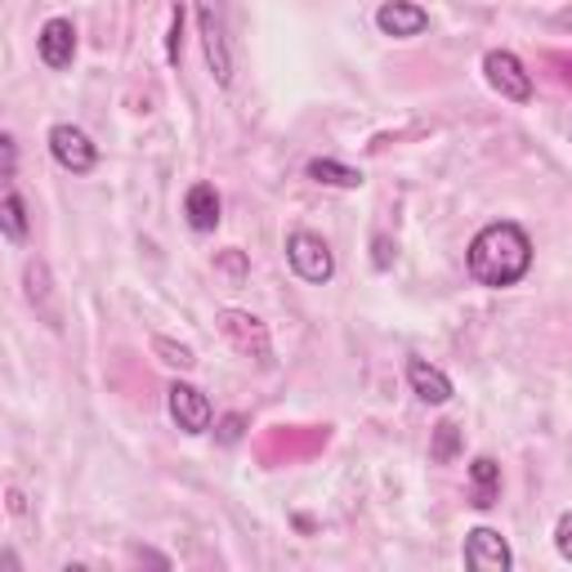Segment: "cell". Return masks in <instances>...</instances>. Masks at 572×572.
I'll return each instance as SVG.
<instances>
[{
    "mask_svg": "<svg viewBox=\"0 0 572 572\" xmlns=\"http://www.w3.org/2000/svg\"><path fill=\"white\" fill-rule=\"evenodd\" d=\"M483 72H488V86L501 99H510V103H528L532 99V77H528V68L510 50H488L483 54Z\"/></svg>",
    "mask_w": 572,
    "mask_h": 572,
    "instance_id": "52a82bcc",
    "label": "cell"
},
{
    "mask_svg": "<svg viewBox=\"0 0 572 572\" xmlns=\"http://www.w3.org/2000/svg\"><path fill=\"white\" fill-rule=\"evenodd\" d=\"M375 28L385 37H394V41H412V37H421L430 28V10L412 6V0H385V6L375 10Z\"/></svg>",
    "mask_w": 572,
    "mask_h": 572,
    "instance_id": "9c48e42d",
    "label": "cell"
},
{
    "mask_svg": "<svg viewBox=\"0 0 572 572\" xmlns=\"http://www.w3.org/2000/svg\"><path fill=\"white\" fill-rule=\"evenodd\" d=\"M165 408H170V421H174L183 434H207L211 421H215L211 399H207L198 385H188V380H174V385L165 390Z\"/></svg>",
    "mask_w": 572,
    "mask_h": 572,
    "instance_id": "5b68a950",
    "label": "cell"
},
{
    "mask_svg": "<svg viewBox=\"0 0 572 572\" xmlns=\"http://www.w3.org/2000/svg\"><path fill=\"white\" fill-rule=\"evenodd\" d=\"M14 170H19V143H14L6 130H0V183H10Z\"/></svg>",
    "mask_w": 572,
    "mask_h": 572,
    "instance_id": "d6986e66",
    "label": "cell"
},
{
    "mask_svg": "<svg viewBox=\"0 0 572 572\" xmlns=\"http://www.w3.org/2000/svg\"><path fill=\"white\" fill-rule=\"evenodd\" d=\"M198 6V28H202V50L215 86H233V37H229V6L224 0H193Z\"/></svg>",
    "mask_w": 572,
    "mask_h": 572,
    "instance_id": "7a4b0ae2",
    "label": "cell"
},
{
    "mask_svg": "<svg viewBox=\"0 0 572 572\" xmlns=\"http://www.w3.org/2000/svg\"><path fill=\"white\" fill-rule=\"evenodd\" d=\"M461 554H465V568H479V572H510V563H514V554H510V545H505V536L496 528L465 532Z\"/></svg>",
    "mask_w": 572,
    "mask_h": 572,
    "instance_id": "ba28073f",
    "label": "cell"
},
{
    "mask_svg": "<svg viewBox=\"0 0 572 572\" xmlns=\"http://www.w3.org/2000/svg\"><path fill=\"white\" fill-rule=\"evenodd\" d=\"M0 233H6L10 242H28V202L19 193L0 198Z\"/></svg>",
    "mask_w": 572,
    "mask_h": 572,
    "instance_id": "2e32d148",
    "label": "cell"
},
{
    "mask_svg": "<svg viewBox=\"0 0 572 572\" xmlns=\"http://www.w3.org/2000/svg\"><path fill=\"white\" fill-rule=\"evenodd\" d=\"M130 554H134L139 563H157V568H170V559H165V554H157V550H143V545H134Z\"/></svg>",
    "mask_w": 572,
    "mask_h": 572,
    "instance_id": "d4e9b609",
    "label": "cell"
},
{
    "mask_svg": "<svg viewBox=\"0 0 572 572\" xmlns=\"http://www.w3.org/2000/svg\"><path fill=\"white\" fill-rule=\"evenodd\" d=\"M183 215H188V229L193 233H215L220 229V193L215 183H193L183 193Z\"/></svg>",
    "mask_w": 572,
    "mask_h": 572,
    "instance_id": "7c38bea8",
    "label": "cell"
},
{
    "mask_svg": "<svg viewBox=\"0 0 572 572\" xmlns=\"http://www.w3.org/2000/svg\"><path fill=\"white\" fill-rule=\"evenodd\" d=\"M242 434H247V417L229 412V417L220 421V443H224V448H233V443H242Z\"/></svg>",
    "mask_w": 572,
    "mask_h": 572,
    "instance_id": "44dd1931",
    "label": "cell"
},
{
    "mask_svg": "<svg viewBox=\"0 0 572 572\" xmlns=\"http://www.w3.org/2000/svg\"><path fill=\"white\" fill-rule=\"evenodd\" d=\"M50 157L68 170V174H90L99 165V148L90 143V134L72 121H59L50 126Z\"/></svg>",
    "mask_w": 572,
    "mask_h": 572,
    "instance_id": "8992f818",
    "label": "cell"
},
{
    "mask_svg": "<svg viewBox=\"0 0 572 572\" xmlns=\"http://www.w3.org/2000/svg\"><path fill=\"white\" fill-rule=\"evenodd\" d=\"M304 174L313 183H327V188H362V170H353V165H344L335 157H313L304 165Z\"/></svg>",
    "mask_w": 572,
    "mask_h": 572,
    "instance_id": "5bb4252c",
    "label": "cell"
},
{
    "mask_svg": "<svg viewBox=\"0 0 572 572\" xmlns=\"http://www.w3.org/2000/svg\"><path fill=\"white\" fill-rule=\"evenodd\" d=\"M408 385H412V394H417L421 403H430V408L452 403V380H448V371H439V367L425 362V358H412V362H408Z\"/></svg>",
    "mask_w": 572,
    "mask_h": 572,
    "instance_id": "8fae6325",
    "label": "cell"
},
{
    "mask_svg": "<svg viewBox=\"0 0 572 572\" xmlns=\"http://www.w3.org/2000/svg\"><path fill=\"white\" fill-rule=\"evenodd\" d=\"M215 322H220L224 340H229L247 362L273 367V335H269V327H264L255 313H247V309H220Z\"/></svg>",
    "mask_w": 572,
    "mask_h": 572,
    "instance_id": "3957f363",
    "label": "cell"
},
{
    "mask_svg": "<svg viewBox=\"0 0 572 572\" xmlns=\"http://www.w3.org/2000/svg\"><path fill=\"white\" fill-rule=\"evenodd\" d=\"M23 282H28V300H32V309H41V318L59 331L63 322H59V304H54V282H50V269H46V260H28V269H23Z\"/></svg>",
    "mask_w": 572,
    "mask_h": 572,
    "instance_id": "4fadbf2b",
    "label": "cell"
},
{
    "mask_svg": "<svg viewBox=\"0 0 572 572\" xmlns=\"http://www.w3.org/2000/svg\"><path fill=\"white\" fill-rule=\"evenodd\" d=\"M456 452H461V430H456L452 421H443V425L434 430V443H430V461L448 465V461H452Z\"/></svg>",
    "mask_w": 572,
    "mask_h": 572,
    "instance_id": "e0dca14e",
    "label": "cell"
},
{
    "mask_svg": "<svg viewBox=\"0 0 572 572\" xmlns=\"http://www.w3.org/2000/svg\"><path fill=\"white\" fill-rule=\"evenodd\" d=\"M37 50H41L46 68H54V72L72 68V59H77V28H72V19H50L41 28V37H37Z\"/></svg>",
    "mask_w": 572,
    "mask_h": 572,
    "instance_id": "30bf717a",
    "label": "cell"
},
{
    "mask_svg": "<svg viewBox=\"0 0 572 572\" xmlns=\"http://www.w3.org/2000/svg\"><path fill=\"white\" fill-rule=\"evenodd\" d=\"M371 247H375L371 264H375V269H390V238H385V233H375V242H371Z\"/></svg>",
    "mask_w": 572,
    "mask_h": 572,
    "instance_id": "cb8c5ba5",
    "label": "cell"
},
{
    "mask_svg": "<svg viewBox=\"0 0 572 572\" xmlns=\"http://www.w3.org/2000/svg\"><path fill=\"white\" fill-rule=\"evenodd\" d=\"M287 264L295 269L300 282H313V287H322V282L335 278V255H331V247H327L318 233H309V229H295V233L287 238Z\"/></svg>",
    "mask_w": 572,
    "mask_h": 572,
    "instance_id": "277c9868",
    "label": "cell"
},
{
    "mask_svg": "<svg viewBox=\"0 0 572 572\" xmlns=\"http://www.w3.org/2000/svg\"><path fill=\"white\" fill-rule=\"evenodd\" d=\"M179 50H183V10L174 6L170 10V63H179Z\"/></svg>",
    "mask_w": 572,
    "mask_h": 572,
    "instance_id": "7402d4cb",
    "label": "cell"
},
{
    "mask_svg": "<svg viewBox=\"0 0 572 572\" xmlns=\"http://www.w3.org/2000/svg\"><path fill=\"white\" fill-rule=\"evenodd\" d=\"M220 269H224L233 282H242V278H247V260H242V251H224V255H220Z\"/></svg>",
    "mask_w": 572,
    "mask_h": 572,
    "instance_id": "603a6c76",
    "label": "cell"
},
{
    "mask_svg": "<svg viewBox=\"0 0 572 572\" xmlns=\"http://www.w3.org/2000/svg\"><path fill=\"white\" fill-rule=\"evenodd\" d=\"M465 264L479 287H492V291L514 287L532 269V238L514 220H496V224L479 229V238L465 251Z\"/></svg>",
    "mask_w": 572,
    "mask_h": 572,
    "instance_id": "6da1fadb",
    "label": "cell"
},
{
    "mask_svg": "<svg viewBox=\"0 0 572 572\" xmlns=\"http://www.w3.org/2000/svg\"><path fill=\"white\" fill-rule=\"evenodd\" d=\"M152 349L161 353V362H170V367H179V371H188L198 358H193V349H183V344H174V340H165V335H157L152 340Z\"/></svg>",
    "mask_w": 572,
    "mask_h": 572,
    "instance_id": "ac0fdd59",
    "label": "cell"
},
{
    "mask_svg": "<svg viewBox=\"0 0 572 572\" xmlns=\"http://www.w3.org/2000/svg\"><path fill=\"white\" fill-rule=\"evenodd\" d=\"M554 550H559V559L572 563V510H563L554 523Z\"/></svg>",
    "mask_w": 572,
    "mask_h": 572,
    "instance_id": "ffe728a7",
    "label": "cell"
},
{
    "mask_svg": "<svg viewBox=\"0 0 572 572\" xmlns=\"http://www.w3.org/2000/svg\"><path fill=\"white\" fill-rule=\"evenodd\" d=\"M470 483H474V501H470V505H479V510L496 505V496H501V465H496L492 456H474Z\"/></svg>",
    "mask_w": 572,
    "mask_h": 572,
    "instance_id": "9a60e30c",
    "label": "cell"
}]
</instances>
